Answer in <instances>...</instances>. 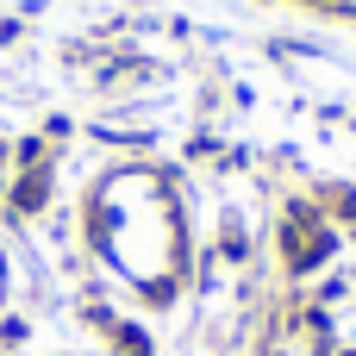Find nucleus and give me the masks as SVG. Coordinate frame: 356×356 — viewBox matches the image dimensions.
Wrapping results in <instances>:
<instances>
[{"instance_id": "obj_1", "label": "nucleus", "mask_w": 356, "mask_h": 356, "mask_svg": "<svg viewBox=\"0 0 356 356\" xmlns=\"http://www.w3.org/2000/svg\"><path fill=\"white\" fill-rule=\"evenodd\" d=\"M38 200H44V181H38V175H31V181H25V188H19V207H38Z\"/></svg>"}]
</instances>
